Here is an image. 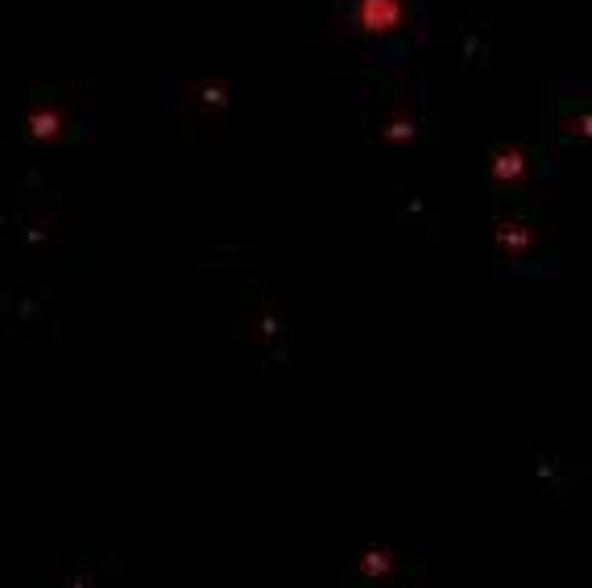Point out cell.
I'll use <instances>...</instances> for the list:
<instances>
[]
</instances>
